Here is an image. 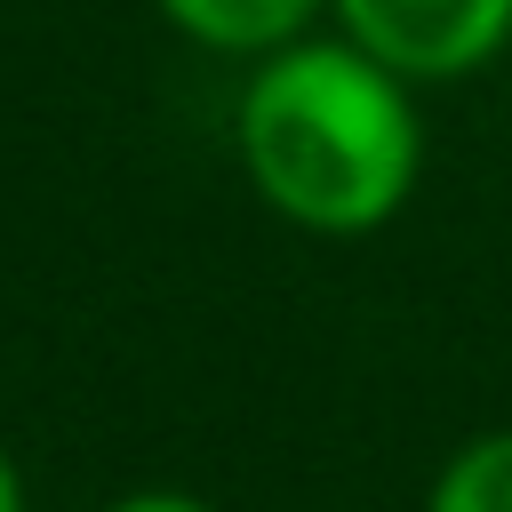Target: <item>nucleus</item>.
Returning <instances> with one entry per match:
<instances>
[{
    "label": "nucleus",
    "mask_w": 512,
    "mask_h": 512,
    "mask_svg": "<svg viewBox=\"0 0 512 512\" xmlns=\"http://www.w3.org/2000/svg\"><path fill=\"white\" fill-rule=\"evenodd\" d=\"M424 512H512V424L456 440L424 488Z\"/></svg>",
    "instance_id": "20e7f679"
},
{
    "label": "nucleus",
    "mask_w": 512,
    "mask_h": 512,
    "mask_svg": "<svg viewBox=\"0 0 512 512\" xmlns=\"http://www.w3.org/2000/svg\"><path fill=\"white\" fill-rule=\"evenodd\" d=\"M104 512H216V504L192 496V488H128V496H112Z\"/></svg>",
    "instance_id": "39448f33"
},
{
    "label": "nucleus",
    "mask_w": 512,
    "mask_h": 512,
    "mask_svg": "<svg viewBox=\"0 0 512 512\" xmlns=\"http://www.w3.org/2000/svg\"><path fill=\"white\" fill-rule=\"evenodd\" d=\"M328 24L408 88H456L512 56V0H328Z\"/></svg>",
    "instance_id": "f03ea898"
},
{
    "label": "nucleus",
    "mask_w": 512,
    "mask_h": 512,
    "mask_svg": "<svg viewBox=\"0 0 512 512\" xmlns=\"http://www.w3.org/2000/svg\"><path fill=\"white\" fill-rule=\"evenodd\" d=\"M152 16L168 32H184L192 48H208V56H248L256 64L288 40H304L328 16V0H152Z\"/></svg>",
    "instance_id": "7ed1b4c3"
},
{
    "label": "nucleus",
    "mask_w": 512,
    "mask_h": 512,
    "mask_svg": "<svg viewBox=\"0 0 512 512\" xmlns=\"http://www.w3.org/2000/svg\"><path fill=\"white\" fill-rule=\"evenodd\" d=\"M0 512H24V472H16L8 448H0Z\"/></svg>",
    "instance_id": "423d86ee"
},
{
    "label": "nucleus",
    "mask_w": 512,
    "mask_h": 512,
    "mask_svg": "<svg viewBox=\"0 0 512 512\" xmlns=\"http://www.w3.org/2000/svg\"><path fill=\"white\" fill-rule=\"evenodd\" d=\"M416 96L424 88L384 72L344 32H304L256 56L232 104V152L248 192L312 240L384 232L424 184Z\"/></svg>",
    "instance_id": "f257e3e1"
}]
</instances>
